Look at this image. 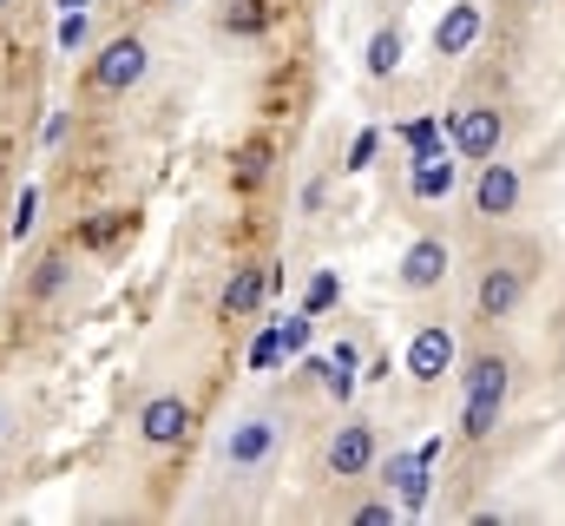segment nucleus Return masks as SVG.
Instances as JSON below:
<instances>
[{
    "label": "nucleus",
    "instance_id": "f257e3e1",
    "mask_svg": "<svg viewBox=\"0 0 565 526\" xmlns=\"http://www.w3.org/2000/svg\"><path fill=\"white\" fill-rule=\"evenodd\" d=\"M447 145H454L460 165H487V158H500V145H507V113H500V106H460Z\"/></svg>",
    "mask_w": 565,
    "mask_h": 526
},
{
    "label": "nucleus",
    "instance_id": "f03ea898",
    "mask_svg": "<svg viewBox=\"0 0 565 526\" xmlns=\"http://www.w3.org/2000/svg\"><path fill=\"white\" fill-rule=\"evenodd\" d=\"M145 73H151V53H145V40H106L99 46V60H93V86L99 93H132Z\"/></svg>",
    "mask_w": 565,
    "mask_h": 526
},
{
    "label": "nucleus",
    "instance_id": "7ed1b4c3",
    "mask_svg": "<svg viewBox=\"0 0 565 526\" xmlns=\"http://www.w3.org/2000/svg\"><path fill=\"white\" fill-rule=\"evenodd\" d=\"M277 434H282V428L270 421V414H244V421L217 441V461H224V467H237V474H244V467H264V461L277 454Z\"/></svg>",
    "mask_w": 565,
    "mask_h": 526
},
{
    "label": "nucleus",
    "instance_id": "20e7f679",
    "mask_svg": "<svg viewBox=\"0 0 565 526\" xmlns=\"http://www.w3.org/2000/svg\"><path fill=\"white\" fill-rule=\"evenodd\" d=\"M375 461H382V448H375V421H362V414L342 421L335 441H329V474H335V481H362Z\"/></svg>",
    "mask_w": 565,
    "mask_h": 526
},
{
    "label": "nucleus",
    "instance_id": "39448f33",
    "mask_svg": "<svg viewBox=\"0 0 565 526\" xmlns=\"http://www.w3.org/2000/svg\"><path fill=\"white\" fill-rule=\"evenodd\" d=\"M454 185H460V158H454V145H427V151L408 158V191H415L422 204H447Z\"/></svg>",
    "mask_w": 565,
    "mask_h": 526
},
{
    "label": "nucleus",
    "instance_id": "423d86ee",
    "mask_svg": "<svg viewBox=\"0 0 565 526\" xmlns=\"http://www.w3.org/2000/svg\"><path fill=\"white\" fill-rule=\"evenodd\" d=\"M382 474H388V487H395V507L402 514H427V501H434V461H422V448L408 454V448H395L388 461H382Z\"/></svg>",
    "mask_w": 565,
    "mask_h": 526
},
{
    "label": "nucleus",
    "instance_id": "0eeeda50",
    "mask_svg": "<svg viewBox=\"0 0 565 526\" xmlns=\"http://www.w3.org/2000/svg\"><path fill=\"white\" fill-rule=\"evenodd\" d=\"M520 165H507V158H487L480 171H473V211L480 218H513L520 211Z\"/></svg>",
    "mask_w": 565,
    "mask_h": 526
},
{
    "label": "nucleus",
    "instance_id": "6e6552de",
    "mask_svg": "<svg viewBox=\"0 0 565 526\" xmlns=\"http://www.w3.org/2000/svg\"><path fill=\"white\" fill-rule=\"evenodd\" d=\"M191 428H198V408H191L184 394H151V401L139 408V434L151 441V448H178Z\"/></svg>",
    "mask_w": 565,
    "mask_h": 526
},
{
    "label": "nucleus",
    "instance_id": "1a4fd4ad",
    "mask_svg": "<svg viewBox=\"0 0 565 526\" xmlns=\"http://www.w3.org/2000/svg\"><path fill=\"white\" fill-rule=\"evenodd\" d=\"M447 270H454V251L440 244V238H415L402 263H395V276H402V290L408 296H427V290H440L447 283Z\"/></svg>",
    "mask_w": 565,
    "mask_h": 526
},
{
    "label": "nucleus",
    "instance_id": "9d476101",
    "mask_svg": "<svg viewBox=\"0 0 565 526\" xmlns=\"http://www.w3.org/2000/svg\"><path fill=\"white\" fill-rule=\"evenodd\" d=\"M520 303H526V276H520L513 263H493V270H480V283H473V309H480L487 323H507Z\"/></svg>",
    "mask_w": 565,
    "mask_h": 526
},
{
    "label": "nucleus",
    "instance_id": "9b49d317",
    "mask_svg": "<svg viewBox=\"0 0 565 526\" xmlns=\"http://www.w3.org/2000/svg\"><path fill=\"white\" fill-rule=\"evenodd\" d=\"M487 33V13H480V0H454L440 20H434V53L440 60H460V53H473V40Z\"/></svg>",
    "mask_w": 565,
    "mask_h": 526
},
{
    "label": "nucleus",
    "instance_id": "f8f14e48",
    "mask_svg": "<svg viewBox=\"0 0 565 526\" xmlns=\"http://www.w3.org/2000/svg\"><path fill=\"white\" fill-rule=\"evenodd\" d=\"M454 329L447 323H427V329H415V343H408V376L415 382H440V376H454Z\"/></svg>",
    "mask_w": 565,
    "mask_h": 526
},
{
    "label": "nucleus",
    "instance_id": "ddd939ff",
    "mask_svg": "<svg viewBox=\"0 0 565 526\" xmlns=\"http://www.w3.org/2000/svg\"><path fill=\"white\" fill-rule=\"evenodd\" d=\"M500 414H507V389L460 394V434H467V441H487V434L500 428Z\"/></svg>",
    "mask_w": 565,
    "mask_h": 526
},
{
    "label": "nucleus",
    "instance_id": "4468645a",
    "mask_svg": "<svg viewBox=\"0 0 565 526\" xmlns=\"http://www.w3.org/2000/svg\"><path fill=\"white\" fill-rule=\"evenodd\" d=\"M264 296H270V276H264L257 263H244V270H231V283H224V316H250Z\"/></svg>",
    "mask_w": 565,
    "mask_h": 526
},
{
    "label": "nucleus",
    "instance_id": "2eb2a0df",
    "mask_svg": "<svg viewBox=\"0 0 565 526\" xmlns=\"http://www.w3.org/2000/svg\"><path fill=\"white\" fill-rule=\"evenodd\" d=\"M507 382H513V362H507V356H493V349H487V356H473V362L460 369V394H473V389H507Z\"/></svg>",
    "mask_w": 565,
    "mask_h": 526
},
{
    "label": "nucleus",
    "instance_id": "dca6fc26",
    "mask_svg": "<svg viewBox=\"0 0 565 526\" xmlns=\"http://www.w3.org/2000/svg\"><path fill=\"white\" fill-rule=\"evenodd\" d=\"M362 66H369L375 80H388V73L402 66V27H375V33H369V53H362Z\"/></svg>",
    "mask_w": 565,
    "mask_h": 526
},
{
    "label": "nucleus",
    "instance_id": "f3484780",
    "mask_svg": "<svg viewBox=\"0 0 565 526\" xmlns=\"http://www.w3.org/2000/svg\"><path fill=\"white\" fill-rule=\"evenodd\" d=\"M264 27H270V0H231V7H224V33H244V40H250V33H264Z\"/></svg>",
    "mask_w": 565,
    "mask_h": 526
},
{
    "label": "nucleus",
    "instance_id": "a211bd4d",
    "mask_svg": "<svg viewBox=\"0 0 565 526\" xmlns=\"http://www.w3.org/2000/svg\"><path fill=\"white\" fill-rule=\"evenodd\" d=\"M335 303H342V276H335V270H316L309 290H302V309H309V316H329Z\"/></svg>",
    "mask_w": 565,
    "mask_h": 526
},
{
    "label": "nucleus",
    "instance_id": "6ab92c4d",
    "mask_svg": "<svg viewBox=\"0 0 565 526\" xmlns=\"http://www.w3.org/2000/svg\"><path fill=\"white\" fill-rule=\"evenodd\" d=\"M53 40H60V53H79V46L93 40V20H86V13H60V27H53Z\"/></svg>",
    "mask_w": 565,
    "mask_h": 526
},
{
    "label": "nucleus",
    "instance_id": "aec40b11",
    "mask_svg": "<svg viewBox=\"0 0 565 526\" xmlns=\"http://www.w3.org/2000/svg\"><path fill=\"white\" fill-rule=\"evenodd\" d=\"M277 362H289V356H282V329L270 323V329L250 343V369H277Z\"/></svg>",
    "mask_w": 565,
    "mask_h": 526
},
{
    "label": "nucleus",
    "instance_id": "412c9836",
    "mask_svg": "<svg viewBox=\"0 0 565 526\" xmlns=\"http://www.w3.org/2000/svg\"><path fill=\"white\" fill-rule=\"evenodd\" d=\"M33 218H40V191H33V185H26V191H20V204H13V218H7V238H13V244H20V238H26V231H33Z\"/></svg>",
    "mask_w": 565,
    "mask_h": 526
},
{
    "label": "nucleus",
    "instance_id": "4be33fe9",
    "mask_svg": "<svg viewBox=\"0 0 565 526\" xmlns=\"http://www.w3.org/2000/svg\"><path fill=\"white\" fill-rule=\"evenodd\" d=\"M402 145H408V158H415V151H427V145H440V119H408V126H402Z\"/></svg>",
    "mask_w": 565,
    "mask_h": 526
},
{
    "label": "nucleus",
    "instance_id": "5701e85b",
    "mask_svg": "<svg viewBox=\"0 0 565 526\" xmlns=\"http://www.w3.org/2000/svg\"><path fill=\"white\" fill-rule=\"evenodd\" d=\"M309 323H316L309 309H302V316H282V323H277V329H282V356H302V349H309Z\"/></svg>",
    "mask_w": 565,
    "mask_h": 526
},
{
    "label": "nucleus",
    "instance_id": "b1692460",
    "mask_svg": "<svg viewBox=\"0 0 565 526\" xmlns=\"http://www.w3.org/2000/svg\"><path fill=\"white\" fill-rule=\"evenodd\" d=\"M60 283H66V257H46L40 270H33V296H53Z\"/></svg>",
    "mask_w": 565,
    "mask_h": 526
},
{
    "label": "nucleus",
    "instance_id": "393cba45",
    "mask_svg": "<svg viewBox=\"0 0 565 526\" xmlns=\"http://www.w3.org/2000/svg\"><path fill=\"white\" fill-rule=\"evenodd\" d=\"M395 520H402L395 501H369V507H355V526H395Z\"/></svg>",
    "mask_w": 565,
    "mask_h": 526
},
{
    "label": "nucleus",
    "instance_id": "a878e982",
    "mask_svg": "<svg viewBox=\"0 0 565 526\" xmlns=\"http://www.w3.org/2000/svg\"><path fill=\"white\" fill-rule=\"evenodd\" d=\"M375 145H382V132H362V138L349 145V171H369V158H375Z\"/></svg>",
    "mask_w": 565,
    "mask_h": 526
},
{
    "label": "nucleus",
    "instance_id": "bb28decb",
    "mask_svg": "<svg viewBox=\"0 0 565 526\" xmlns=\"http://www.w3.org/2000/svg\"><path fill=\"white\" fill-rule=\"evenodd\" d=\"M264 165H270V145H250V151H244V185H257Z\"/></svg>",
    "mask_w": 565,
    "mask_h": 526
},
{
    "label": "nucleus",
    "instance_id": "cd10ccee",
    "mask_svg": "<svg viewBox=\"0 0 565 526\" xmlns=\"http://www.w3.org/2000/svg\"><path fill=\"white\" fill-rule=\"evenodd\" d=\"M329 362H335V369H355V362H362V349H355V343H335V349H329Z\"/></svg>",
    "mask_w": 565,
    "mask_h": 526
},
{
    "label": "nucleus",
    "instance_id": "c85d7f7f",
    "mask_svg": "<svg viewBox=\"0 0 565 526\" xmlns=\"http://www.w3.org/2000/svg\"><path fill=\"white\" fill-rule=\"evenodd\" d=\"M60 7H66V13H86V7H93V0H60Z\"/></svg>",
    "mask_w": 565,
    "mask_h": 526
},
{
    "label": "nucleus",
    "instance_id": "c756f323",
    "mask_svg": "<svg viewBox=\"0 0 565 526\" xmlns=\"http://www.w3.org/2000/svg\"><path fill=\"white\" fill-rule=\"evenodd\" d=\"M0 434H7V414H0Z\"/></svg>",
    "mask_w": 565,
    "mask_h": 526
},
{
    "label": "nucleus",
    "instance_id": "7c9ffc66",
    "mask_svg": "<svg viewBox=\"0 0 565 526\" xmlns=\"http://www.w3.org/2000/svg\"><path fill=\"white\" fill-rule=\"evenodd\" d=\"M7 7H13V0H0V13H7Z\"/></svg>",
    "mask_w": 565,
    "mask_h": 526
},
{
    "label": "nucleus",
    "instance_id": "2f4dec72",
    "mask_svg": "<svg viewBox=\"0 0 565 526\" xmlns=\"http://www.w3.org/2000/svg\"><path fill=\"white\" fill-rule=\"evenodd\" d=\"M526 7H540V0H526Z\"/></svg>",
    "mask_w": 565,
    "mask_h": 526
}]
</instances>
